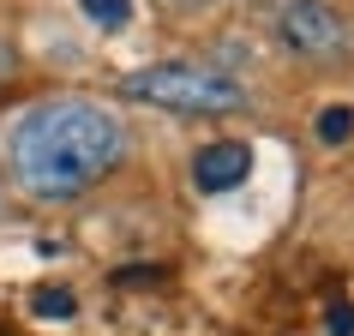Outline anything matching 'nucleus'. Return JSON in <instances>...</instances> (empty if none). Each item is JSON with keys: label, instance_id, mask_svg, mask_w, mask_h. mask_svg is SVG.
Wrapping results in <instances>:
<instances>
[{"label": "nucleus", "instance_id": "obj_4", "mask_svg": "<svg viewBox=\"0 0 354 336\" xmlns=\"http://www.w3.org/2000/svg\"><path fill=\"white\" fill-rule=\"evenodd\" d=\"M252 174V150L241 138H223V144H205L192 156V187L198 192H234Z\"/></svg>", "mask_w": 354, "mask_h": 336}, {"label": "nucleus", "instance_id": "obj_2", "mask_svg": "<svg viewBox=\"0 0 354 336\" xmlns=\"http://www.w3.org/2000/svg\"><path fill=\"white\" fill-rule=\"evenodd\" d=\"M120 91L132 102H150V109H174V114H228L241 109L246 91L241 78L216 73V66H192V60H162V66H145V73H127Z\"/></svg>", "mask_w": 354, "mask_h": 336}, {"label": "nucleus", "instance_id": "obj_1", "mask_svg": "<svg viewBox=\"0 0 354 336\" xmlns=\"http://www.w3.org/2000/svg\"><path fill=\"white\" fill-rule=\"evenodd\" d=\"M127 150V132L102 102L91 96H55L24 114L12 138H6V168L30 198L55 205V198H78L96 187Z\"/></svg>", "mask_w": 354, "mask_h": 336}, {"label": "nucleus", "instance_id": "obj_7", "mask_svg": "<svg viewBox=\"0 0 354 336\" xmlns=\"http://www.w3.org/2000/svg\"><path fill=\"white\" fill-rule=\"evenodd\" d=\"M324 330L330 336H354V300H330V306H324Z\"/></svg>", "mask_w": 354, "mask_h": 336}, {"label": "nucleus", "instance_id": "obj_5", "mask_svg": "<svg viewBox=\"0 0 354 336\" xmlns=\"http://www.w3.org/2000/svg\"><path fill=\"white\" fill-rule=\"evenodd\" d=\"M318 138H324V144H348L354 138V109L348 102H330V109L318 114Z\"/></svg>", "mask_w": 354, "mask_h": 336}, {"label": "nucleus", "instance_id": "obj_6", "mask_svg": "<svg viewBox=\"0 0 354 336\" xmlns=\"http://www.w3.org/2000/svg\"><path fill=\"white\" fill-rule=\"evenodd\" d=\"M84 6V19L102 24V30H120V24L132 19V0H78Z\"/></svg>", "mask_w": 354, "mask_h": 336}, {"label": "nucleus", "instance_id": "obj_3", "mask_svg": "<svg viewBox=\"0 0 354 336\" xmlns=\"http://www.w3.org/2000/svg\"><path fill=\"white\" fill-rule=\"evenodd\" d=\"M277 30L282 42L295 48V55H342L348 48V24H342V12H330L324 0H282L277 6Z\"/></svg>", "mask_w": 354, "mask_h": 336}, {"label": "nucleus", "instance_id": "obj_8", "mask_svg": "<svg viewBox=\"0 0 354 336\" xmlns=\"http://www.w3.org/2000/svg\"><path fill=\"white\" fill-rule=\"evenodd\" d=\"M37 312L42 318H73V295H66V288H42V295H37Z\"/></svg>", "mask_w": 354, "mask_h": 336}]
</instances>
